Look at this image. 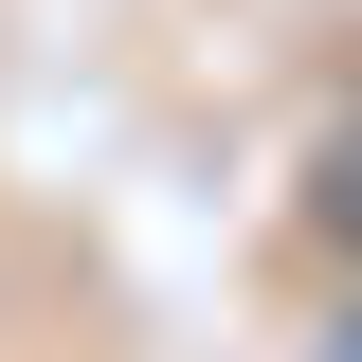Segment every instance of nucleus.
Segmentation results:
<instances>
[{"label": "nucleus", "mask_w": 362, "mask_h": 362, "mask_svg": "<svg viewBox=\"0 0 362 362\" xmlns=\"http://www.w3.org/2000/svg\"><path fill=\"white\" fill-rule=\"evenodd\" d=\"M326 235H362V145H344V163H326Z\"/></svg>", "instance_id": "obj_1"}]
</instances>
